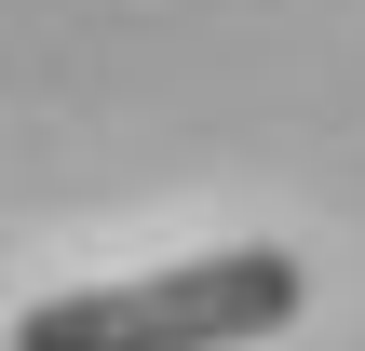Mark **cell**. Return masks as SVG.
Segmentation results:
<instances>
[{
    "label": "cell",
    "instance_id": "obj_1",
    "mask_svg": "<svg viewBox=\"0 0 365 351\" xmlns=\"http://www.w3.org/2000/svg\"><path fill=\"white\" fill-rule=\"evenodd\" d=\"M312 271L284 243H230V257H176V271H122L81 298L14 311V351H244L271 325H298Z\"/></svg>",
    "mask_w": 365,
    "mask_h": 351
}]
</instances>
